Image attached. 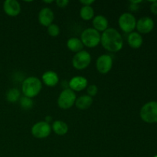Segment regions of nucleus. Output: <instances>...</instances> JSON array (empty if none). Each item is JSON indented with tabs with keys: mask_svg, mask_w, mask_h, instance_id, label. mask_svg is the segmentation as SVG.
I'll return each instance as SVG.
<instances>
[{
	"mask_svg": "<svg viewBox=\"0 0 157 157\" xmlns=\"http://www.w3.org/2000/svg\"><path fill=\"white\" fill-rule=\"evenodd\" d=\"M55 18L54 12L49 8H44L40 11L38 14V21L40 24L45 27H48L50 25L52 24Z\"/></svg>",
	"mask_w": 157,
	"mask_h": 157,
	"instance_id": "12",
	"label": "nucleus"
},
{
	"mask_svg": "<svg viewBox=\"0 0 157 157\" xmlns=\"http://www.w3.org/2000/svg\"><path fill=\"white\" fill-rule=\"evenodd\" d=\"M87 80L84 77L76 76L71 79L68 86L73 91H81L87 87Z\"/></svg>",
	"mask_w": 157,
	"mask_h": 157,
	"instance_id": "13",
	"label": "nucleus"
},
{
	"mask_svg": "<svg viewBox=\"0 0 157 157\" xmlns=\"http://www.w3.org/2000/svg\"><path fill=\"white\" fill-rule=\"evenodd\" d=\"M101 43L104 49L110 52H117L122 49L124 42L120 32L113 28H109L101 35Z\"/></svg>",
	"mask_w": 157,
	"mask_h": 157,
	"instance_id": "1",
	"label": "nucleus"
},
{
	"mask_svg": "<svg viewBox=\"0 0 157 157\" xmlns=\"http://www.w3.org/2000/svg\"><path fill=\"white\" fill-rule=\"evenodd\" d=\"M67 46L69 50L73 52H76V53L83 51V48H84L82 41L78 38H71L67 41Z\"/></svg>",
	"mask_w": 157,
	"mask_h": 157,
	"instance_id": "19",
	"label": "nucleus"
},
{
	"mask_svg": "<svg viewBox=\"0 0 157 157\" xmlns=\"http://www.w3.org/2000/svg\"><path fill=\"white\" fill-rule=\"evenodd\" d=\"M81 38L83 44L88 48H94L101 43V35L99 32L92 28L85 29L81 34Z\"/></svg>",
	"mask_w": 157,
	"mask_h": 157,
	"instance_id": "4",
	"label": "nucleus"
},
{
	"mask_svg": "<svg viewBox=\"0 0 157 157\" xmlns=\"http://www.w3.org/2000/svg\"><path fill=\"white\" fill-rule=\"evenodd\" d=\"M76 94L70 88L64 89L58 99V104L61 109H69L75 104Z\"/></svg>",
	"mask_w": 157,
	"mask_h": 157,
	"instance_id": "5",
	"label": "nucleus"
},
{
	"mask_svg": "<svg viewBox=\"0 0 157 157\" xmlns=\"http://www.w3.org/2000/svg\"><path fill=\"white\" fill-rule=\"evenodd\" d=\"M154 27V21L150 17H143L136 21V28L140 33H150Z\"/></svg>",
	"mask_w": 157,
	"mask_h": 157,
	"instance_id": "10",
	"label": "nucleus"
},
{
	"mask_svg": "<svg viewBox=\"0 0 157 157\" xmlns=\"http://www.w3.org/2000/svg\"><path fill=\"white\" fill-rule=\"evenodd\" d=\"M51 131H52V127L45 121L37 123L32 128V135L38 139H44L48 137L50 135Z\"/></svg>",
	"mask_w": 157,
	"mask_h": 157,
	"instance_id": "8",
	"label": "nucleus"
},
{
	"mask_svg": "<svg viewBox=\"0 0 157 157\" xmlns=\"http://www.w3.org/2000/svg\"><path fill=\"white\" fill-rule=\"evenodd\" d=\"M140 115L144 122L148 124L157 123V101H150L144 104Z\"/></svg>",
	"mask_w": 157,
	"mask_h": 157,
	"instance_id": "3",
	"label": "nucleus"
},
{
	"mask_svg": "<svg viewBox=\"0 0 157 157\" xmlns=\"http://www.w3.org/2000/svg\"><path fill=\"white\" fill-rule=\"evenodd\" d=\"M42 81L45 85L48 87H55L57 85L59 81V78L57 73L52 71H48L43 74L42 75Z\"/></svg>",
	"mask_w": 157,
	"mask_h": 157,
	"instance_id": "14",
	"label": "nucleus"
},
{
	"mask_svg": "<svg viewBox=\"0 0 157 157\" xmlns=\"http://www.w3.org/2000/svg\"><path fill=\"white\" fill-rule=\"evenodd\" d=\"M69 1L68 0H58L56 1V4L58 5V7L60 8H64L68 5Z\"/></svg>",
	"mask_w": 157,
	"mask_h": 157,
	"instance_id": "25",
	"label": "nucleus"
},
{
	"mask_svg": "<svg viewBox=\"0 0 157 157\" xmlns=\"http://www.w3.org/2000/svg\"><path fill=\"white\" fill-rule=\"evenodd\" d=\"M20 98V91L17 88H11L6 93V100L10 103H15Z\"/></svg>",
	"mask_w": 157,
	"mask_h": 157,
	"instance_id": "21",
	"label": "nucleus"
},
{
	"mask_svg": "<svg viewBox=\"0 0 157 157\" xmlns=\"http://www.w3.org/2000/svg\"><path fill=\"white\" fill-rule=\"evenodd\" d=\"M52 130L58 136H64L68 131V127L64 121H56L52 124Z\"/></svg>",
	"mask_w": 157,
	"mask_h": 157,
	"instance_id": "18",
	"label": "nucleus"
},
{
	"mask_svg": "<svg viewBox=\"0 0 157 157\" xmlns=\"http://www.w3.org/2000/svg\"><path fill=\"white\" fill-rule=\"evenodd\" d=\"M42 84L41 81L35 77H29L24 80L21 85V90L25 97L32 98L41 92Z\"/></svg>",
	"mask_w": 157,
	"mask_h": 157,
	"instance_id": "2",
	"label": "nucleus"
},
{
	"mask_svg": "<svg viewBox=\"0 0 157 157\" xmlns=\"http://www.w3.org/2000/svg\"><path fill=\"white\" fill-rule=\"evenodd\" d=\"M154 157H157V156H154Z\"/></svg>",
	"mask_w": 157,
	"mask_h": 157,
	"instance_id": "31",
	"label": "nucleus"
},
{
	"mask_svg": "<svg viewBox=\"0 0 157 157\" xmlns=\"http://www.w3.org/2000/svg\"><path fill=\"white\" fill-rule=\"evenodd\" d=\"M48 33L52 37H57L60 34V28L57 25L53 24L48 27Z\"/></svg>",
	"mask_w": 157,
	"mask_h": 157,
	"instance_id": "23",
	"label": "nucleus"
},
{
	"mask_svg": "<svg viewBox=\"0 0 157 157\" xmlns=\"http://www.w3.org/2000/svg\"><path fill=\"white\" fill-rule=\"evenodd\" d=\"M119 26L122 31L126 33H131L134 30L136 25V21L135 17L131 13H124L120 16Z\"/></svg>",
	"mask_w": 157,
	"mask_h": 157,
	"instance_id": "6",
	"label": "nucleus"
},
{
	"mask_svg": "<svg viewBox=\"0 0 157 157\" xmlns=\"http://www.w3.org/2000/svg\"><path fill=\"white\" fill-rule=\"evenodd\" d=\"M112 67H113V59L110 55H101L97 60V70L101 74L105 75V74L108 73L111 70Z\"/></svg>",
	"mask_w": 157,
	"mask_h": 157,
	"instance_id": "9",
	"label": "nucleus"
},
{
	"mask_svg": "<svg viewBox=\"0 0 157 157\" xmlns=\"http://www.w3.org/2000/svg\"><path fill=\"white\" fill-rule=\"evenodd\" d=\"M20 105H21V108L24 110H30L33 107V101L32 100V98L22 97L20 99Z\"/></svg>",
	"mask_w": 157,
	"mask_h": 157,
	"instance_id": "22",
	"label": "nucleus"
},
{
	"mask_svg": "<svg viewBox=\"0 0 157 157\" xmlns=\"http://www.w3.org/2000/svg\"><path fill=\"white\" fill-rule=\"evenodd\" d=\"M138 9H139V6H138L137 4H133V3H131V4H130V9L131 11L135 12V11H137Z\"/></svg>",
	"mask_w": 157,
	"mask_h": 157,
	"instance_id": "28",
	"label": "nucleus"
},
{
	"mask_svg": "<svg viewBox=\"0 0 157 157\" xmlns=\"http://www.w3.org/2000/svg\"><path fill=\"white\" fill-rule=\"evenodd\" d=\"M80 15L82 19L88 21L93 18L94 15V11L91 6H83L80 11Z\"/></svg>",
	"mask_w": 157,
	"mask_h": 157,
	"instance_id": "20",
	"label": "nucleus"
},
{
	"mask_svg": "<svg viewBox=\"0 0 157 157\" xmlns=\"http://www.w3.org/2000/svg\"><path fill=\"white\" fill-rule=\"evenodd\" d=\"M150 10H151L152 13L154 15H157V1H154L152 2L151 6H150Z\"/></svg>",
	"mask_w": 157,
	"mask_h": 157,
	"instance_id": "26",
	"label": "nucleus"
},
{
	"mask_svg": "<svg viewBox=\"0 0 157 157\" xmlns=\"http://www.w3.org/2000/svg\"><path fill=\"white\" fill-rule=\"evenodd\" d=\"M98 87L94 84H92V85H90L87 88V94H88V96L90 97H94L98 94Z\"/></svg>",
	"mask_w": 157,
	"mask_h": 157,
	"instance_id": "24",
	"label": "nucleus"
},
{
	"mask_svg": "<svg viewBox=\"0 0 157 157\" xmlns=\"http://www.w3.org/2000/svg\"><path fill=\"white\" fill-rule=\"evenodd\" d=\"M44 3H48H48L53 2V1H44Z\"/></svg>",
	"mask_w": 157,
	"mask_h": 157,
	"instance_id": "30",
	"label": "nucleus"
},
{
	"mask_svg": "<svg viewBox=\"0 0 157 157\" xmlns=\"http://www.w3.org/2000/svg\"><path fill=\"white\" fill-rule=\"evenodd\" d=\"M51 121H52V117H51L50 116H48L47 117H46V121H45V122H46V123H48H48L50 122Z\"/></svg>",
	"mask_w": 157,
	"mask_h": 157,
	"instance_id": "29",
	"label": "nucleus"
},
{
	"mask_svg": "<svg viewBox=\"0 0 157 157\" xmlns=\"http://www.w3.org/2000/svg\"><path fill=\"white\" fill-rule=\"evenodd\" d=\"M3 9L6 15L14 17L20 13L21 6L16 0H6L3 3Z\"/></svg>",
	"mask_w": 157,
	"mask_h": 157,
	"instance_id": "11",
	"label": "nucleus"
},
{
	"mask_svg": "<svg viewBox=\"0 0 157 157\" xmlns=\"http://www.w3.org/2000/svg\"><path fill=\"white\" fill-rule=\"evenodd\" d=\"M90 61H91V57L89 52L86 51H81L76 53V55L74 56L72 59V64L77 70H83L88 67L89 64H90Z\"/></svg>",
	"mask_w": 157,
	"mask_h": 157,
	"instance_id": "7",
	"label": "nucleus"
},
{
	"mask_svg": "<svg viewBox=\"0 0 157 157\" xmlns=\"http://www.w3.org/2000/svg\"><path fill=\"white\" fill-rule=\"evenodd\" d=\"M81 4L84 5V6H90L91 4L94 3V0H81Z\"/></svg>",
	"mask_w": 157,
	"mask_h": 157,
	"instance_id": "27",
	"label": "nucleus"
},
{
	"mask_svg": "<svg viewBox=\"0 0 157 157\" xmlns=\"http://www.w3.org/2000/svg\"><path fill=\"white\" fill-rule=\"evenodd\" d=\"M128 44L132 48L137 49L141 47L143 44V38L140 33L138 32H133L130 33L128 38H127Z\"/></svg>",
	"mask_w": 157,
	"mask_h": 157,
	"instance_id": "16",
	"label": "nucleus"
},
{
	"mask_svg": "<svg viewBox=\"0 0 157 157\" xmlns=\"http://www.w3.org/2000/svg\"><path fill=\"white\" fill-rule=\"evenodd\" d=\"M94 29L98 32H103L108 29V21L107 18L103 15L95 16L93 19Z\"/></svg>",
	"mask_w": 157,
	"mask_h": 157,
	"instance_id": "15",
	"label": "nucleus"
},
{
	"mask_svg": "<svg viewBox=\"0 0 157 157\" xmlns=\"http://www.w3.org/2000/svg\"><path fill=\"white\" fill-rule=\"evenodd\" d=\"M93 104V99L88 95H83L76 99L75 106L80 110H87Z\"/></svg>",
	"mask_w": 157,
	"mask_h": 157,
	"instance_id": "17",
	"label": "nucleus"
}]
</instances>
